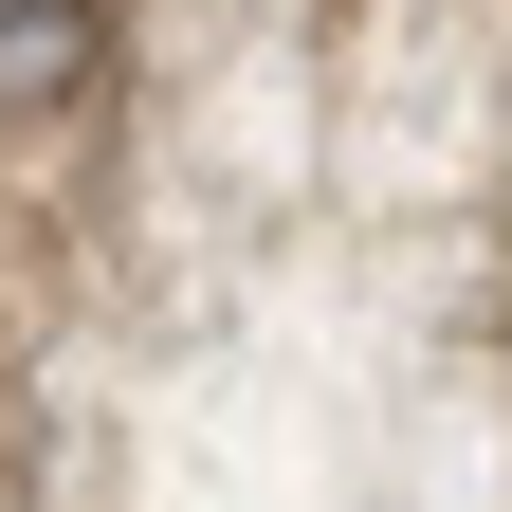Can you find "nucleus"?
<instances>
[{
  "mask_svg": "<svg viewBox=\"0 0 512 512\" xmlns=\"http://www.w3.org/2000/svg\"><path fill=\"white\" fill-rule=\"evenodd\" d=\"M92 55H110V19H92V0H0V110L92 92Z\"/></svg>",
  "mask_w": 512,
  "mask_h": 512,
  "instance_id": "1",
  "label": "nucleus"
}]
</instances>
